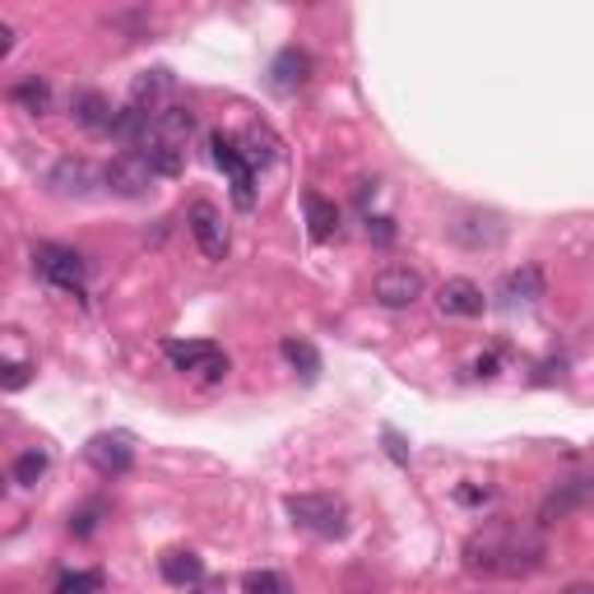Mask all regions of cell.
Returning a JSON list of instances; mask_svg holds the SVG:
<instances>
[{"label": "cell", "mask_w": 594, "mask_h": 594, "mask_svg": "<svg viewBox=\"0 0 594 594\" xmlns=\"http://www.w3.org/2000/svg\"><path fill=\"white\" fill-rule=\"evenodd\" d=\"M186 228H191L195 247L204 260H223L228 256V223H223V214L214 210L210 200H195L191 210H186Z\"/></svg>", "instance_id": "ba28073f"}, {"label": "cell", "mask_w": 594, "mask_h": 594, "mask_svg": "<svg viewBox=\"0 0 594 594\" xmlns=\"http://www.w3.org/2000/svg\"><path fill=\"white\" fill-rule=\"evenodd\" d=\"M483 307H488V297H483V288L474 284V278H445V284L437 288V311L441 316H455V321H474V316H483Z\"/></svg>", "instance_id": "8fae6325"}, {"label": "cell", "mask_w": 594, "mask_h": 594, "mask_svg": "<svg viewBox=\"0 0 594 594\" xmlns=\"http://www.w3.org/2000/svg\"><path fill=\"white\" fill-rule=\"evenodd\" d=\"M173 93H177V80L167 70H140L130 80V107H140L144 117H163L173 107Z\"/></svg>", "instance_id": "30bf717a"}, {"label": "cell", "mask_w": 594, "mask_h": 594, "mask_svg": "<svg viewBox=\"0 0 594 594\" xmlns=\"http://www.w3.org/2000/svg\"><path fill=\"white\" fill-rule=\"evenodd\" d=\"M423 274L414 265H385L377 270V278H371V297H377L381 307L390 311H400V307H414L418 297H423Z\"/></svg>", "instance_id": "52a82bcc"}, {"label": "cell", "mask_w": 594, "mask_h": 594, "mask_svg": "<svg viewBox=\"0 0 594 594\" xmlns=\"http://www.w3.org/2000/svg\"><path fill=\"white\" fill-rule=\"evenodd\" d=\"M103 590H107L103 571H61L51 585V594H103Z\"/></svg>", "instance_id": "603a6c76"}, {"label": "cell", "mask_w": 594, "mask_h": 594, "mask_svg": "<svg viewBox=\"0 0 594 594\" xmlns=\"http://www.w3.org/2000/svg\"><path fill=\"white\" fill-rule=\"evenodd\" d=\"M158 571H163V581L167 585H177V590H195L200 581H204V562L195 553H163V562H158Z\"/></svg>", "instance_id": "ac0fdd59"}, {"label": "cell", "mask_w": 594, "mask_h": 594, "mask_svg": "<svg viewBox=\"0 0 594 594\" xmlns=\"http://www.w3.org/2000/svg\"><path fill=\"white\" fill-rule=\"evenodd\" d=\"M84 455H88V464L98 474L121 478L130 464H135V437H130V432H98L84 445Z\"/></svg>", "instance_id": "9c48e42d"}, {"label": "cell", "mask_w": 594, "mask_h": 594, "mask_svg": "<svg viewBox=\"0 0 594 594\" xmlns=\"http://www.w3.org/2000/svg\"><path fill=\"white\" fill-rule=\"evenodd\" d=\"M210 158L228 173L233 181V204L237 210H256V163L247 158V148H241L237 135H223V130H214L210 135Z\"/></svg>", "instance_id": "3957f363"}, {"label": "cell", "mask_w": 594, "mask_h": 594, "mask_svg": "<svg viewBox=\"0 0 594 594\" xmlns=\"http://www.w3.org/2000/svg\"><path fill=\"white\" fill-rule=\"evenodd\" d=\"M284 511L297 530H307L316 538H344L348 534V507L330 492H293L284 501Z\"/></svg>", "instance_id": "7a4b0ae2"}, {"label": "cell", "mask_w": 594, "mask_h": 594, "mask_svg": "<svg viewBox=\"0 0 594 594\" xmlns=\"http://www.w3.org/2000/svg\"><path fill=\"white\" fill-rule=\"evenodd\" d=\"M47 470H51L47 445H28V451L10 464V483H14V488H37V483L47 478Z\"/></svg>", "instance_id": "44dd1931"}, {"label": "cell", "mask_w": 594, "mask_h": 594, "mask_svg": "<svg viewBox=\"0 0 594 594\" xmlns=\"http://www.w3.org/2000/svg\"><path fill=\"white\" fill-rule=\"evenodd\" d=\"M548 544L530 525H483L464 544V571L474 575H497V581H515L544 567Z\"/></svg>", "instance_id": "6da1fadb"}, {"label": "cell", "mask_w": 594, "mask_h": 594, "mask_svg": "<svg viewBox=\"0 0 594 594\" xmlns=\"http://www.w3.org/2000/svg\"><path fill=\"white\" fill-rule=\"evenodd\" d=\"M241 148H247V158H251L256 167H265V163L278 158V140L270 135L265 126H251V130H247V144H241Z\"/></svg>", "instance_id": "cb8c5ba5"}, {"label": "cell", "mask_w": 594, "mask_h": 594, "mask_svg": "<svg viewBox=\"0 0 594 594\" xmlns=\"http://www.w3.org/2000/svg\"><path fill=\"white\" fill-rule=\"evenodd\" d=\"M28 377H33V367H28V363H14V358H10V363H5V377H0V385H5L10 395H14V390H24V385H28Z\"/></svg>", "instance_id": "484cf974"}, {"label": "cell", "mask_w": 594, "mask_h": 594, "mask_svg": "<svg viewBox=\"0 0 594 594\" xmlns=\"http://www.w3.org/2000/svg\"><path fill=\"white\" fill-rule=\"evenodd\" d=\"M70 117L80 121L84 130H111V117H117V107H111L103 93L84 88V93H74V98H70Z\"/></svg>", "instance_id": "9a60e30c"}, {"label": "cell", "mask_w": 594, "mask_h": 594, "mask_svg": "<svg viewBox=\"0 0 594 594\" xmlns=\"http://www.w3.org/2000/svg\"><path fill=\"white\" fill-rule=\"evenodd\" d=\"M47 186H51V195H61V200H84L93 186H98V173H93L84 158H61L47 173Z\"/></svg>", "instance_id": "7c38bea8"}, {"label": "cell", "mask_w": 594, "mask_h": 594, "mask_svg": "<svg viewBox=\"0 0 594 594\" xmlns=\"http://www.w3.org/2000/svg\"><path fill=\"white\" fill-rule=\"evenodd\" d=\"M98 511H103V507L93 501V507H84L80 515H70V534H80V538H84V534H93V525H98Z\"/></svg>", "instance_id": "4316f807"}, {"label": "cell", "mask_w": 594, "mask_h": 594, "mask_svg": "<svg viewBox=\"0 0 594 594\" xmlns=\"http://www.w3.org/2000/svg\"><path fill=\"white\" fill-rule=\"evenodd\" d=\"M385 445H390V455H395V460H400V464H404V460H408V451H404V441H400V437H395V432H385Z\"/></svg>", "instance_id": "f546056e"}, {"label": "cell", "mask_w": 594, "mask_h": 594, "mask_svg": "<svg viewBox=\"0 0 594 594\" xmlns=\"http://www.w3.org/2000/svg\"><path fill=\"white\" fill-rule=\"evenodd\" d=\"M571 507H594V474H571V478L557 483L544 501V520L567 515Z\"/></svg>", "instance_id": "5bb4252c"}, {"label": "cell", "mask_w": 594, "mask_h": 594, "mask_svg": "<svg viewBox=\"0 0 594 594\" xmlns=\"http://www.w3.org/2000/svg\"><path fill=\"white\" fill-rule=\"evenodd\" d=\"M191 130H195V111L191 107H181V103H173L163 111V117H154V135L158 140H167V144H177V148H186V140H191Z\"/></svg>", "instance_id": "ffe728a7"}, {"label": "cell", "mask_w": 594, "mask_h": 594, "mask_svg": "<svg viewBox=\"0 0 594 594\" xmlns=\"http://www.w3.org/2000/svg\"><path fill=\"white\" fill-rule=\"evenodd\" d=\"M33 270H37V278H47L51 288L74 293V297L88 284V260L70 247H56V241H43V247L33 251Z\"/></svg>", "instance_id": "277c9868"}, {"label": "cell", "mask_w": 594, "mask_h": 594, "mask_svg": "<svg viewBox=\"0 0 594 594\" xmlns=\"http://www.w3.org/2000/svg\"><path fill=\"white\" fill-rule=\"evenodd\" d=\"M163 353L177 371H195V377H204V381L228 377V353H223L218 344H210V340H167Z\"/></svg>", "instance_id": "5b68a950"}, {"label": "cell", "mask_w": 594, "mask_h": 594, "mask_svg": "<svg viewBox=\"0 0 594 594\" xmlns=\"http://www.w3.org/2000/svg\"><path fill=\"white\" fill-rule=\"evenodd\" d=\"M302 210H307L311 241H330L334 233H340V210H334V200H325L321 191H307L302 195Z\"/></svg>", "instance_id": "e0dca14e"}, {"label": "cell", "mask_w": 594, "mask_h": 594, "mask_svg": "<svg viewBox=\"0 0 594 594\" xmlns=\"http://www.w3.org/2000/svg\"><path fill=\"white\" fill-rule=\"evenodd\" d=\"M562 594H594V585H567Z\"/></svg>", "instance_id": "4dcf8cb0"}, {"label": "cell", "mask_w": 594, "mask_h": 594, "mask_svg": "<svg viewBox=\"0 0 594 594\" xmlns=\"http://www.w3.org/2000/svg\"><path fill=\"white\" fill-rule=\"evenodd\" d=\"M538 297H544V274H538V265H520V270H511L507 278H501V302L507 307L538 302Z\"/></svg>", "instance_id": "2e32d148"}, {"label": "cell", "mask_w": 594, "mask_h": 594, "mask_svg": "<svg viewBox=\"0 0 594 594\" xmlns=\"http://www.w3.org/2000/svg\"><path fill=\"white\" fill-rule=\"evenodd\" d=\"M307 74H311V56L302 47H284L270 61V88L274 93H297L307 84Z\"/></svg>", "instance_id": "4fadbf2b"}, {"label": "cell", "mask_w": 594, "mask_h": 594, "mask_svg": "<svg viewBox=\"0 0 594 594\" xmlns=\"http://www.w3.org/2000/svg\"><path fill=\"white\" fill-rule=\"evenodd\" d=\"M278 353H284V363H288L302 381H316V377H321V353H316L307 340H293V334H288V340L278 344Z\"/></svg>", "instance_id": "7402d4cb"}, {"label": "cell", "mask_w": 594, "mask_h": 594, "mask_svg": "<svg viewBox=\"0 0 594 594\" xmlns=\"http://www.w3.org/2000/svg\"><path fill=\"white\" fill-rule=\"evenodd\" d=\"M367 233L381 241V247H390L395 241V228H390V218H367Z\"/></svg>", "instance_id": "83f0119b"}, {"label": "cell", "mask_w": 594, "mask_h": 594, "mask_svg": "<svg viewBox=\"0 0 594 594\" xmlns=\"http://www.w3.org/2000/svg\"><path fill=\"white\" fill-rule=\"evenodd\" d=\"M10 103L33 111V117H47L51 111V84L43 80V74H24L19 84H10Z\"/></svg>", "instance_id": "d6986e66"}, {"label": "cell", "mask_w": 594, "mask_h": 594, "mask_svg": "<svg viewBox=\"0 0 594 594\" xmlns=\"http://www.w3.org/2000/svg\"><path fill=\"white\" fill-rule=\"evenodd\" d=\"M154 181H158V173L148 167V158L140 154V148H121V154L103 167V186H107L111 195H126V200L144 195Z\"/></svg>", "instance_id": "8992f818"}, {"label": "cell", "mask_w": 594, "mask_h": 594, "mask_svg": "<svg viewBox=\"0 0 594 594\" xmlns=\"http://www.w3.org/2000/svg\"><path fill=\"white\" fill-rule=\"evenodd\" d=\"M241 590H247V594H288V575H278V571H251L247 581H241Z\"/></svg>", "instance_id": "d4e9b609"}, {"label": "cell", "mask_w": 594, "mask_h": 594, "mask_svg": "<svg viewBox=\"0 0 594 594\" xmlns=\"http://www.w3.org/2000/svg\"><path fill=\"white\" fill-rule=\"evenodd\" d=\"M10 51H14V24L10 19H0V61H5Z\"/></svg>", "instance_id": "f1b7e54d"}]
</instances>
